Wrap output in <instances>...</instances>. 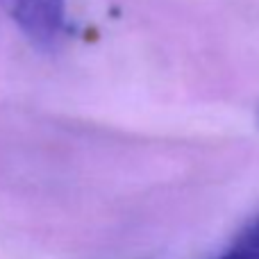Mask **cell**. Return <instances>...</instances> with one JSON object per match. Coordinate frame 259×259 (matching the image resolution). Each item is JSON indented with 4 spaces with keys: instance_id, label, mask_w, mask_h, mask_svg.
<instances>
[{
    "instance_id": "cell-1",
    "label": "cell",
    "mask_w": 259,
    "mask_h": 259,
    "mask_svg": "<svg viewBox=\"0 0 259 259\" xmlns=\"http://www.w3.org/2000/svg\"><path fill=\"white\" fill-rule=\"evenodd\" d=\"M16 25L36 46L57 44L64 30V0H5Z\"/></svg>"
},
{
    "instance_id": "cell-2",
    "label": "cell",
    "mask_w": 259,
    "mask_h": 259,
    "mask_svg": "<svg viewBox=\"0 0 259 259\" xmlns=\"http://www.w3.org/2000/svg\"><path fill=\"white\" fill-rule=\"evenodd\" d=\"M216 259H259V219L252 221L237 237V241Z\"/></svg>"
}]
</instances>
